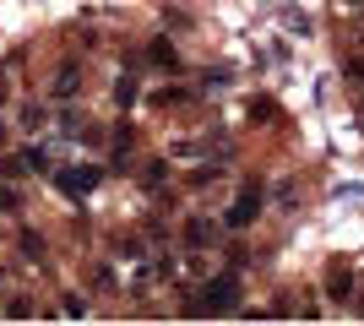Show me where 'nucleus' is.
<instances>
[{"instance_id": "nucleus-1", "label": "nucleus", "mask_w": 364, "mask_h": 326, "mask_svg": "<svg viewBox=\"0 0 364 326\" xmlns=\"http://www.w3.org/2000/svg\"><path fill=\"white\" fill-rule=\"evenodd\" d=\"M234 305H240V272H223L185 299V315H228Z\"/></svg>"}, {"instance_id": "nucleus-2", "label": "nucleus", "mask_w": 364, "mask_h": 326, "mask_svg": "<svg viewBox=\"0 0 364 326\" xmlns=\"http://www.w3.org/2000/svg\"><path fill=\"white\" fill-rule=\"evenodd\" d=\"M98 185H104V169H98V163H65V169L55 174V190H60V196H92Z\"/></svg>"}, {"instance_id": "nucleus-3", "label": "nucleus", "mask_w": 364, "mask_h": 326, "mask_svg": "<svg viewBox=\"0 0 364 326\" xmlns=\"http://www.w3.org/2000/svg\"><path fill=\"white\" fill-rule=\"evenodd\" d=\"M256 212H261V190H256V180H250V185H240V196L228 202L223 223H228V229H250V223H256Z\"/></svg>"}, {"instance_id": "nucleus-4", "label": "nucleus", "mask_w": 364, "mask_h": 326, "mask_svg": "<svg viewBox=\"0 0 364 326\" xmlns=\"http://www.w3.org/2000/svg\"><path fill=\"white\" fill-rule=\"evenodd\" d=\"M326 294H332V299L353 294V272H348V266H332V272H326Z\"/></svg>"}, {"instance_id": "nucleus-5", "label": "nucleus", "mask_w": 364, "mask_h": 326, "mask_svg": "<svg viewBox=\"0 0 364 326\" xmlns=\"http://www.w3.org/2000/svg\"><path fill=\"white\" fill-rule=\"evenodd\" d=\"M76 87H82V77H76V65H60V71H55V82H49V93H55V98H71Z\"/></svg>"}, {"instance_id": "nucleus-6", "label": "nucleus", "mask_w": 364, "mask_h": 326, "mask_svg": "<svg viewBox=\"0 0 364 326\" xmlns=\"http://www.w3.org/2000/svg\"><path fill=\"white\" fill-rule=\"evenodd\" d=\"M185 245H191V250L213 245V223H201V217H191V223H185Z\"/></svg>"}, {"instance_id": "nucleus-7", "label": "nucleus", "mask_w": 364, "mask_h": 326, "mask_svg": "<svg viewBox=\"0 0 364 326\" xmlns=\"http://www.w3.org/2000/svg\"><path fill=\"white\" fill-rule=\"evenodd\" d=\"M22 256H28V261H44V239H38V234H22Z\"/></svg>"}, {"instance_id": "nucleus-8", "label": "nucleus", "mask_w": 364, "mask_h": 326, "mask_svg": "<svg viewBox=\"0 0 364 326\" xmlns=\"http://www.w3.org/2000/svg\"><path fill=\"white\" fill-rule=\"evenodd\" d=\"M164 174H168L164 163H152V169H141V185H164Z\"/></svg>"}, {"instance_id": "nucleus-9", "label": "nucleus", "mask_w": 364, "mask_h": 326, "mask_svg": "<svg viewBox=\"0 0 364 326\" xmlns=\"http://www.w3.org/2000/svg\"><path fill=\"white\" fill-rule=\"evenodd\" d=\"M152 60H158V65H174V49H168L164 38H158V44H152Z\"/></svg>"}, {"instance_id": "nucleus-10", "label": "nucleus", "mask_w": 364, "mask_h": 326, "mask_svg": "<svg viewBox=\"0 0 364 326\" xmlns=\"http://www.w3.org/2000/svg\"><path fill=\"white\" fill-rule=\"evenodd\" d=\"M6 315H11V321H22V315H33V305H28V299H11V305H6Z\"/></svg>"}, {"instance_id": "nucleus-11", "label": "nucleus", "mask_w": 364, "mask_h": 326, "mask_svg": "<svg viewBox=\"0 0 364 326\" xmlns=\"http://www.w3.org/2000/svg\"><path fill=\"white\" fill-rule=\"evenodd\" d=\"M348 82H359V87H364V60H353V65H348Z\"/></svg>"}, {"instance_id": "nucleus-12", "label": "nucleus", "mask_w": 364, "mask_h": 326, "mask_svg": "<svg viewBox=\"0 0 364 326\" xmlns=\"http://www.w3.org/2000/svg\"><path fill=\"white\" fill-rule=\"evenodd\" d=\"M0 104H6V82H0Z\"/></svg>"}]
</instances>
